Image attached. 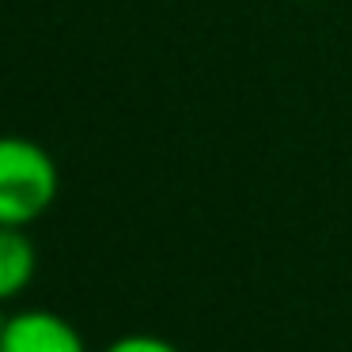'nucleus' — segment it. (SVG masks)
Masks as SVG:
<instances>
[{"mask_svg":"<svg viewBox=\"0 0 352 352\" xmlns=\"http://www.w3.org/2000/svg\"><path fill=\"white\" fill-rule=\"evenodd\" d=\"M61 190L54 155L27 137H0V228H31Z\"/></svg>","mask_w":352,"mask_h":352,"instance_id":"f257e3e1","label":"nucleus"},{"mask_svg":"<svg viewBox=\"0 0 352 352\" xmlns=\"http://www.w3.org/2000/svg\"><path fill=\"white\" fill-rule=\"evenodd\" d=\"M0 352H91L76 322L50 307H23L4 314L0 329Z\"/></svg>","mask_w":352,"mask_h":352,"instance_id":"f03ea898","label":"nucleus"},{"mask_svg":"<svg viewBox=\"0 0 352 352\" xmlns=\"http://www.w3.org/2000/svg\"><path fill=\"white\" fill-rule=\"evenodd\" d=\"M34 273H38V250L27 228H0V307L23 296Z\"/></svg>","mask_w":352,"mask_h":352,"instance_id":"7ed1b4c3","label":"nucleus"},{"mask_svg":"<svg viewBox=\"0 0 352 352\" xmlns=\"http://www.w3.org/2000/svg\"><path fill=\"white\" fill-rule=\"evenodd\" d=\"M99 352H182L175 341L167 337H155V333H122Z\"/></svg>","mask_w":352,"mask_h":352,"instance_id":"20e7f679","label":"nucleus"},{"mask_svg":"<svg viewBox=\"0 0 352 352\" xmlns=\"http://www.w3.org/2000/svg\"><path fill=\"white\" fill-rule=\"evenodd\" d=\"M0 329H4V307H0Z\"/></svg>","mask_w":352,"mask_h":352,"instance_id":"39448f33","label":"nucleus"}]
</instances>
